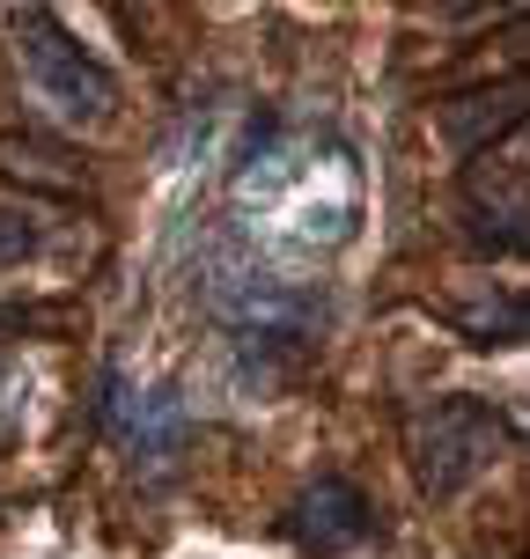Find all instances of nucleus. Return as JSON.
Instances as JSON below:
<instances>
[{
	"label": "nucleus",
	"instance_id": "3",
	"mask_svg": "<svg viewBox=\"0 0 530 559\" xmlns=\"http://www.w3.org/2000/svg\"><path fill=\"white\" fill-rule=\"evenodd\" d=\"M368 531H376V508H368V493L354 478H339V472L303 486L295 508L280 515V537L317 552V559H339V552H354V545H368Z\"/></svg>",
	"mask_w": 530,
	"mask_h": 559
},
{
	"label": "nucleus",
	"instance_id": "1",
	"mask_svg": "<svg viewBox=\"0 0 530 559\" xmlns=\"http://www.w3.org/2000/svg\"><path fill=\"white\" fill-rule=\"evenodd\" d=\"M508 442V419L486 397H435L413 419V478L427 501H457Z\"/></svg>",
	"mask_w": 530,
	"mask_h": 559
},
{
	"label": "nucleus",
	"instance_id": "8",
	"mask_svg": "<svg viewBox=\"0 0 530 559\" xmlns=\"http://www.w3.org/2000/svg\"><path fill=\"white\" fill-rule=\"evenodd\" d=\"M15 427H23V368L0 354V442H8Z\"/></svg>",
	"mask_w": 530,
	"mask_h": 559
},
{
	"label": "nucleus",
	"instance_id": "7",
	"mask_svg": "<svg viewBox=\"0 0 530 559\" xmlns=\"http://www.w3.org/2000/svg\"><path fill=\"white\" fill-rule=\"evenodd\" d=\"M37 243H45L37 214H30V206H0V273L23 265V258H37Z\"/></svg>",
	"mask_w": 530,
	"mask_h": 559
},
{
	"label": "nucleus",
	"instance_id": "5",
	"mask_svg": "<svg viewBox=\"0 0 530 559\" xmlns=\"http://www.w3.org/2000/svg\"><path fill=\"white\" fill-rule=\"evenodd\" d=\"M516 126H530V67L508 82H486L472 96H449L443 104V140L457 155H486L494 140H508Z\"/></svg>",
	"mask_w": 530,
	"mask_h": 559
},
{
	"label": "nucleus",
	"instance_id": "4",
	"mask_svg": "<svg viewBox=\"0 0 530 559\" xmlns=\"http://www.w3.org/2000/svg\"><path fill=\"white\" fill-rule=\"evenodd\" d=\"M104 413L126 427V449H133V464L148 478H163L177 456H185V442H192V413H185V397L169 391H148V397H126V383L118 376H104Z\"/></svg>",
	"mask_w": 530,
	"mask_h": 559
},
{
	"label": "nucleus",
	"instance_id": "6",
	"mask_svg": "<svg viewBox=\"0 0 530 559\" xmlns=\"http://www.w3.org/2000/svg\"><path fill=\"white\" fill-rule=\"evenodd\" d=\"M449 324L472 338V346H530V295L494 287L479 302H449Z\"/></svg>",
	"mask_w": 530,
	"mask_h": 559
},
{
	"label": "nucleus",
	"instance_id": "2",
	"mask_svg": "<svg viewBox=\"0 0 530 559\" xmlns=\"http://www.w3.org/2000/svg\"><path fill=\"white\" fill-rule=\"evenodd\" d=\"M15 52H23L30 67V88H37V104L59 118V126H104L111 118V67L96 52H82L67 29H59V15H45V8H30V15H15Z\"/></svg>",
	"mask_w": 530,
	"mask_h": 559
}]
</instances>
